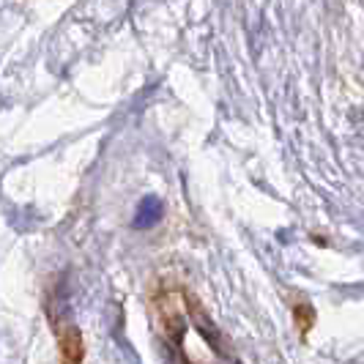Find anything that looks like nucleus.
<instances>
[{
  "instance_id": "f257e3e1",
  "label": "nucleus",
  "mask_w": 364,
  "mask_h": 364,
  "mask_svg": "<svg viewBox=\"0 0 364 364\" xmlns=\"http://www.w3.org/2000/svg\"><path fill=\"white\" fill-rule=\"evenodd\" d=\"M60 359H63V364H82V359H85L82 334L74 326L63 328V334H60Z\"/></svg>"
},
{
  "instance_id": "f03ea898",
  "label": "nucleus",
  "mask_w": 364,
  "mask_h": 364,
  "mask_svg": "<svg viewBox=\"0 0 364 364\" xmlns=\"http://www.w3.org/2000/svg\"><path fill=\"white\" fill-rule=\"evenodd\" d=\"M159 217H162V203L156 200V198H146V200L140 203L137 217H134V228H148V225L159 222Z\"/></svg>"
}]
</instances>
